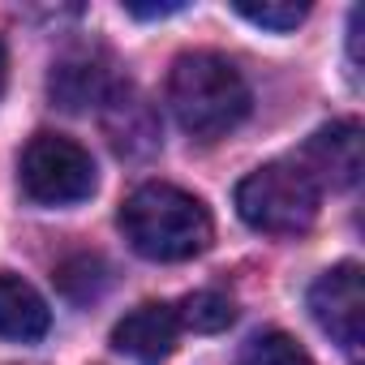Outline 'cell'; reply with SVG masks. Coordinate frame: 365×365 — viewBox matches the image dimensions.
Returning <instances> with one entry per match:
<instances>
[{
    "label": "cell",
    "mask_w": 365,
    "mask_h": 365,
    "mask_svg": "<svg viewBox=\"0 0 365 365\" xmlns=\"http://www.w3.org/2000/svg\"><path fill=\"white\" fill-rule=\"evenodd\" d=\"M52 327L48 301L14 271H0V339H43Z\"/></svg>",
    "instance_id": "cell-9"
},
{
    "label": "cell",
    "mask_w": 365,
    "mask_h": 365,
    "mask_svg": "<svg viewBox=\"0 0 365 365\" xmlns=\"http://www.w3.org/2000/svg\"><path fill=\"white\" fill-rule=\"evenodd\" d=\"M120 232L125 241L150 258V262H185L211 245V211L176 185L150 180V185L133 190L120 207Z\"/></svg>",
    "instance_id": "cell-1"
},
{
    "label": "cell",
    "mask_w": 365,
    "mask_h": 365,
    "mask_svg": "<svg viewBox=\"0 0 365 365\" xmlns=\"http://www.w3.org/2000/svg\"><path fill=\"white\" fill-rule=\"evenodd\" d=\"M245 22H254V26H267V31H292V26H301L305 22V14H309V5H297V0H262V5H254V0H237L232 5Z\"/></svg>",
    "instance_id": "cell-12"
},
{
    "label": "cell",
    "mask_w": 365,
    "mask_h": 365,
    "mask_svg": "<svg viewBox=\"0 0 365 365\" xmlns=\"http://www.w3.org/2000/svg\"><path fill=\"white\" fill-rule=\"evenodd\" d=\"M22 190L43 207H73L95 194V159L65 133H35L18 163Z\"/></svg>",
    "instance_id": "cell-4"
},
{
    "label": "cell",
    "mask_w": 365,
    "mask_h": 365,
    "mask_svg": "<svg viewBox=\"0 0 365 365\" xmlns=\"http://www.w3.org/2000/svg\"><path fill=\"white\" fill-rule=\"evenodd\" d=\"M5 82H9V52L0 43V95H5Z\"/></svg>",
    "instance_id": "cell-16"
},
{
    "label": "cell",
    "mask_w": 365,
    "mask_h": 365,
    "mask_svg": "<svg viewBox=\"0 0 365 365\" xmlns=\"http://www.w3.org/2000/svg\"><path fill=\"white\" fill-rule=\"evenodd\" d=\"M180 9H185L180 0H176V5H138V0H129V5H125L129 18H172V14H180Z\"/></svg>",
    "instance_id": "cell-14"
},
{
    "label": "cell",
    "mask_w": 365,
    "mask_h": 365,
    "mask_svg": "<svg viewBox=\"0 0 365 365\" xmlns=\"http://www.w3.org/2000/svg\"><path fill=\"white\" fill-rule=\"evenodd\" d=\"M56 284H61L73 301H86V297H99V288L108 284V275H103V262H99V258L78 254V258H69V262L56 267Z\"/></svg>",
    "instance_id": "cell-13"
},
{
    "label": "cell",
    "mask_w": 365,
    "mask_h": 365,
    "mask_svg": "<svg viewBox=\"0 0 365 365\" xmlns=\"http://www.w3.org/2000/svg\"><path fill=\"white\" fill-rule=\"evenodd\" d=\"M168 103L185 133L220 138L250 116V82L220 52H185L172 61Z\"/></svg>",
    "instance_id": "cell-2"
},
{
    "label": "cell",
    "mask_w": 365,
    "mask_h": 365,
    "mask_svg": "<svg viewBox=\"0 0 365 365\" xmlns=\"http://www.w3.org/2000/svg\"><path fill=\"white\" fill-rule=\"evenodd\" d=\"M348 48H352V65L361 61V9H352L348 18Z\"/></svg>",
    "instance_id": "cell-15"
},
{
    "label": "cell",
    "mask_w": 365,
    "mask_h": 365,
    "mask_svg": "<svg viewBox=\"0 0 365 365\" xmlns=\"http://www.w3.org/2000/svg\"><path fill=\"white\" fill-rule=\"evenodd\" d=\"M241 365H314L309 352L284 331H258L241 348Z\"/></svg>",
    "instance_id": "cell-10"
},
{
    "label": "cell",
    "mask_w": 365,
    "mask_h": 365,
    "mask_svg": "<svg viewBox=\"0 0 365 365\" xmlns=\"http://www.w3.org/2000/svg\"><path fill=\"white\" fill-rule=\"evenodd\" d=\"M318 207H322V190L314 185V176L297 159L262 163L237 185V215L254 232L297 237V232L314 228Z\"/></svg>",
    "instance_id": "cell-3"
},
{
    "label": "cell",
    "mask_w": 365,
    "mask_h": 365,
    "mask_svg": "<svg viewBox=\"0 0 365 365\" xmlns=\"http://www.w3.org/2000/svg\"><path fill=\"white\" fill-rule=\"evenodd\" d=\"M297 163L314 176L318 190H352L361 180V125L356 120H331L322 125Z\"/></svg>",
    "instance_id": "cell-6"
},
{
    "label": "cell",
    "mask_w": 365,
    "mask_h": 365,
    "mask_svg": "<svg viewBox=\"0 0 365 365\" xmlns=\"http://www.w3.org/2000/svg\"><path fill=\"white\" fill-rule=\"evenodd\" d=\"M176 339H180V314L168 301H146L112 327V344L142 365H159L163 356H172Z\"/></svg>",
    "instance_id": "cell-7"
},
{
    "label": "cell",
    "mask_w": 365,
    "mask_h": 365,
    "mask_svg": "<svg viewBox=\"0 0 365 365\" xmlns=\"http://www.w3.org/2000/svg\"><path fill=\"white\" fill-rule=\"evenodd\" d=\"M180 327H190V331H224L232 318H237V305L224 297V292H194L180 301Z\"/></svg>",
    "instance_id": "cell-11"
},
{
    "label": "cell",
    "mask_w": 365,
    "mask_h": 365,
    "mask_svg": "<svg viewBox=\"0 0 365 365\" xmlns=\"http://www.w3.org/2000/svg\"><path fill=\"white\" fill-rule=\"evenodd\" d=\"M314 322L344 348H356L365 335V275L356 262H339L309 288Z\"/></svg>",
    "instance_id": "cell-5"
},
{
    "label": "cell",
    "mask_w": 365,
    "mask_h": 365,
    "mask_svg": "<svg viewBox=\"0 0 365 365\" xmlns=\"http://www.w3.org/2000/svg\"><path fill=\"white\" fill-rule=\"evenodd\" d=\"M52 99L69 112H86V108H99L116 95V82H112V69L99 52H73L65 56L56 69H52V82H48Z\"/></svg>",
    "instance_id": "cell-8"
}]
</instances>
